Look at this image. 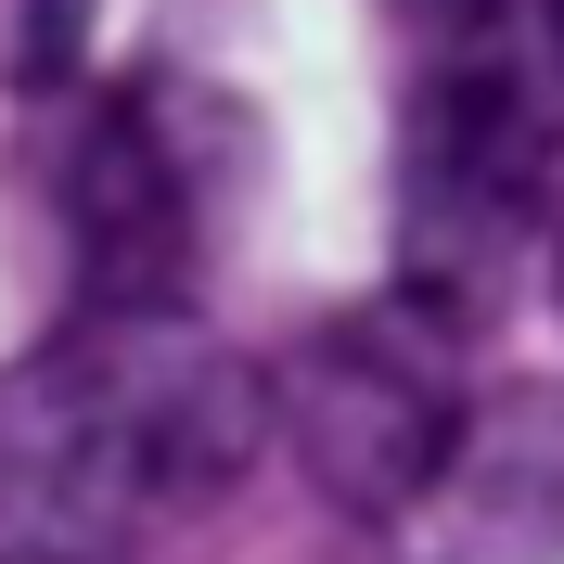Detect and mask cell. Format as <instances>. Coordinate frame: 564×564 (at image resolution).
I'll list each match as a JSON object with an SVG mask.
<instances>
[{"label":"cell","instance_id":"cell-1","mask_svg":"<svg viewBox=\"0 0 564 564\" xmlns=\"http://www.w3.org/2000/svg\"><path fill=\"white\" fill-rule=\"evenodd\" d=\"M270 436L257 359L193 308H77L0 372V564H141Z\"/></svg>","mask_w":564,"mask_h":564},{"label":"cell","instance_id":"cell-2","mask_svg":"<svg viewBox=\"0 0 564 564\" xmlns=\"http://www.w3.org/2000/svg\"><path fill=\"white\" fill-rule=\"evenodd\" d=\"M398 270L423 321H488L564 206V0H386Z\"/></svg>","mask_w":564,"mask_h":564},{"label":"cell","instance_id":"cell-3","mask_svg":"<svg viewBox=\"0 0 564 564\" xmlns=\"http://www.w3.org/2000/svg\"><path fill=\"white\" fill-rule=\"evenodd\" d=\"M245 180H257V129L231 90L180 65L90 90V116L65 129V167H52L77 308H180L193 270L231 245Z\"/></svg>","mask_w":564,"mask_h":564},{"label":"cell","instance_id":"cell-4","mask_svg":"<svg viewBox=\"0 0 564 564\" xmlns=\"http://www.w3.org/2000/svg\"><path fill=\"white\" fill-rule=\"evenodd\" d=\"M257 398H270V423L295 436L308 488L334 500V513H359V527L423 513V500L462 475V436H475V411H462V347H449V321H423L411 295L321 321L282 372H257Z\"/></svg>","mask_w":564,"mask_h":564}]
</instances>
